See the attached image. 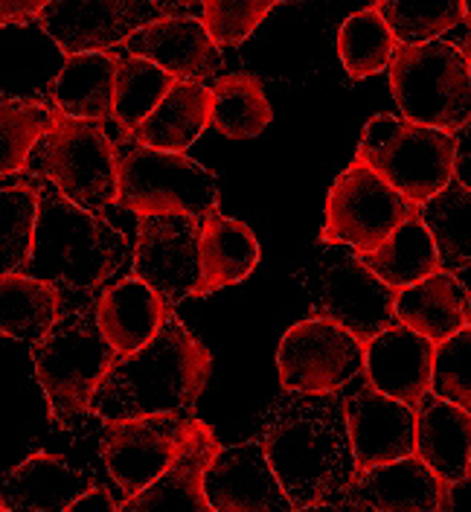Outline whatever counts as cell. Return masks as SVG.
<instances>
[{
  "label": "cell",
  "mask_w": 471,
  "mask_h": 512,
  "mask_svg": "<svg viewBox=\"0 0 471 512\" xmlns=\"http://www.w3.org/2000/svg\"><path fill=\"white\" fill-rule=\"evenodd\" d=\"M294 510L338 507L355 475L344 405L332 393H291L262 416L259 434Z\"/></svg>",
  "instance_id": "1"
},
{
  "label": "cell",
  "mask_w": 471,
  "mask_h": 512,
  "mask_svg": "<svg viewBox=\"0 0 471 512\" xmlns=\"http://www.w3.org/2000/svg\"><path fill=\"white\" fill-rule=\"evenodd\" d=\"M213 373L207 350L178 315H166L160 332L140 350L117 355L96 387L91 414L102 422L140 414L187 411L204 393Z\"/></svg>",
  "instance_id": "2"
},
{
  "label": "cell",
  "mask_w": 471,
  "mask_h": 512,
  "mask_svg": "<svg viewBox=\"0 0 471 512\" xmlns=\"http://www.w3.org/2000/svg\"><path fill=\"white\" fill-rule=\"evenodd\" d=\"M126 256V239L114 224L73 204L53 184L38 190L35 239L30 259L21 265L24 274L62 294H91L120 271Z\"/></svg>",
  "instance_id": "3"
},
{
  "label": "cell",
  "mask_w": 471,
  "mask_h": 512,
  "mask_svg": "<svg viewBox=\"0 0 471 512\" xmlns=\"http://www.w3.org/2000/svg\"><path fill=\"white\" fill-rule=\"evenodd\" d=\"M32 367L53 419L70 428L91 414L96 387L108 376L117 350L105 341L94 312H70L32 341Z\"/></svg>",
  "instance_id": "4"
},
{
  "label": "cell",
  "mask_w": 471,
  "mask_h": 512,
  "mask_svg": "<svg viewBox=\"0 0 471 512\" xmlns=\"http://www.w3.org/2000/svg\"><path fill=\"white\" fill-rule=\"evenodd\" d=\"M402 117L419 126L460 131L471 120V64L460 44H399L387 64Z\"/></svg>",
  "instance_id": "5"
},
{
  "label": "cell",
  "mask_w": 471,
  "mask_h": 512,
  "mask_svg": "<svg viewBox=\"0 0 471 512\" xmlns=\"http://www.w3.org/2000/svg\"><path fill=\"white\" fill-rule=\"evenodd\" d=\"M27 169L85 210L102 213L117 204V146L96 120H76L56 111L53 126L35 143Z\"/></svg>",
  "instance_id": "6"
},
{
  "label": "cell",
  "mask_w": 471,
  "mask_h": 512,
  "mask_svg": "<svg viewBox=\"0 0 471 512\" xmlns=\"http://www.w3.org/2000/svg\"><path fill=\"white\" fill-rule=\"evenodd\" d=\"M454 146V131L419 126L396 114H376L364 126L355 160L376 169L393 190L419 207L454 178Z\"/></svg>",
  "instance_id": "7"
},
{
  "label": "cell",
  "mask_w": 471,
  "mask_h": 512,
  "mask_svg": "<svg viewBox=\"0 0 471 512\" xmlns=\"http://www.w3.org/2000/svg\"><path fill=\"white\" fill-rule=\"evenodd\" d=\"M117 204L140 219L169 213L204 219L219 204V187L213 172L184 152L137 146L120 163Z\"/></svg>",
  "instance_id": "8"
},
{
  "label": "cell",
  "mask_w": 471,
  "mask_h": 512,
  "mask_svg": "<svg viewBox=\"0 0 471 512\" xmlns=\"http://www.w3.org/2000/svg\"><path fill=\"white\" fill-rule=\"evenodd\" d=\"M413 213L416 207L393 190L376 169L352 160L329 190L320 239L329 245H346L355 254H367L376 251Z\"/></svg>",
  "instance_id": "9"
},
{
  "label": "cell",
  "mask_w": 471,
  "mask_h": 512,
  "mask_svg": "<svg viewBox=\"0 0 471 512\" xmlns=\"http://www.w3.org/2000/svg\"><path fill=\"white\" fill-rule=\"evenodd\" d=\"M277 370L288 393H338L364 370V341L332 318L297 320L280 341Z\"/></svg>",
  "instance_id": "10"
},
{
  "label": "cell",
  "mask_w": 471,
  "mask_h": 512,
  "mask_svg": "<svg viewBox=\"0 0 471 512\" xmlns=\"http://www.w3.org/2000/svg\"><path fill=\"white\" fill-rule=\"evenodd\" d=\"M134 277L152 286L157 297L175 309L187 297H198L201 283V219L169 213L143 216L137 248L131 254Z\"/></svg>",
  "instance_id": "11"
},
{
  "label": "cell",
  "mask_w": 471,
  "mask_h": 512,
  "mask_svg": "<svg viewBox=\"0 0 471 512\" xmlns=\"http://www.w3.org/2000/svg\"><path fill=\"white\" fill-rule=\"evenodd\" d=\"M189 428L192 416L184 411L140 414L105 422L102 460L128 498L143 492L169 469Z\"/></svg>",
  "instance_id": "12"
},
{
  "label": "cell",
  "mask_w": 471,
  "mask_h": 512,
  "mask_svg": "<svg viewBox=\"0 0 471 512\" xmlns=\"http://www.w3.org/2000/svg\"><path fill=\"white\" fill-rule=\"evenodd\" d=\"M166 15L152 0H50L38 24L64 56L96 53L123 44L131 32Z\"/></svg>",
  "instance_id": "13"
},
{
  "label": "cell",
  "mask_w": 471,
  "mask_h": 512,
  "mask_svg": "<svg viewBox=\"0 0 471 512\" xmlns=\"http://www.w3.org/2000/svg\"><path fill=\"white\" fill-rule=\"evenodd\" d=\"M204 495L216 512L294 510L259 437L219 448L204 472Z\"/></svg>",
  "instance_id": "14"
},
{
  "label": "cell",
  "mask_w": 471,
  "mask_h": 512,
  "mask_svg": "<svg viewBox=\"0 0 471 512\" xmlns=\"http://www.w3.org/2000/svg\"><path fill=\"white\" fill-rule=\"evenodd\" d=\"M344 414L355 475L416 454V411L405 402L367 384L346 399Z\"/></svg>",
  "instance_id": "15"
},
{
  "label": "cell",
  "mask_w": 471,
  "mask_h": 512,
  "mask_svg": "<svg viewBox=\"0 0 471 512\" xmlns=\"http://www.w3.org/2000/svg\"><path fill=\"white\" fill-rule=\"evenodd\" d=\"M320 306L326 318L367 344L381 329L396 323V288L376 277L361 256H341L323 274Z\"/></svg>",
  "instance_id": "16"
},
{
  "label": "cell",
  "mask_w": 471,
  "mask_h": 512,
  "mask_svg": "<svg viewBox=\"0 0 471 512\" xmlns=\"http://www.w3.org/2000/svg\"><path fill=\"white\" fill-rule=\"evenodd\" d=\"M451 483H442L419 457H399L352 475L338 507L384 512H437L448 507Z\"/></svg>",
  "instance_id": "17"
},
{
  "label": "cell",
  "mask_w": 471,
  "mask_h": 512,
  "mask_svg": "<svg viewBox=\"0 0 471 512\" xmlns=\"http://www.w3.org/2000/svg\"><path fill=\"white\" fill-rule=\"evenodd\" d=\"M123 47L128 56L149 59L175 79L204 82L221 70L219 44L210 38L201 18L192 15H160L146 27L131 32Z\"/></svg>",
  "instance_id": "18"
},
{
  "label": "cell",
  "mask_w": 471,
  "mask_h": 512,
  "mask_svg": "<svg viewBox=\"0 0 471 512\" xmlns=\"http://www.w3.org/2000/svg\"><path fill=\"white\" fill-rule=\"evenodd\" d=\"M434 347V341L413 332L405 323H390L364 344L367 384L416 411L422 396L431 393Z\"/></svg>",
  "instance_id": "19"
},
{
  "label": "cell",
  "mask_w": 471,
  "mask_h": 512,
  "mask_svg": "<svg viewBox=\"0 0 471 512\" xmlns=\"http://www.w3.org/2000/svg\"><path fill=\"white\" fill-rule=\"evenodd\" d=\"M219 437L213 428L201 419H192V428L178 448L169 469L149 483L143 492L131 495L126 504H120L123 512H210V501L204 495V472L219 454Z\"/></svg>",
  "instance_id": "20"
},
{
  "label": "cell",
  "mask_w": 471,
  "mask_h": 512,
  "mask_svg": "<svg viewBox=\"0 0 471 512\" xmlns=\"http://www.w3.org/2000/svg\"><path fill=\"white\" fill-rule=\"evenodd\" d=\"M416 454L442 483H463L471 475V411L437 396H422L416 408Z\"/></svg>",
  "instance_id": "21"
},
{
  "label": "cell",
  "mask_w": 471,
  "mask_h": 512,
  "mask_svg": "<svg viewBox=\"0 0 471 512\" xmlns=\"http://www.w3.org/2000/svg\"><path fill=\"white\" fill-rule=\"evenodd\" d=\"M88 486L64 457L38 451L0 478V504L3 512H67Z\"/></svg>",
  "instance_id": "22"
},
{
  "label": "cell",
  "mask_w": 471,
  "mask_h": 512,
  "mask_svg": "<svg viewBox=\"0 0 471 512\" xmlns=\"http://www.w3.org/2000/svg\"><path fill=\"white\" fill-rule=\"evenodd\" d=\"M396 320L442 344L457 329L471 323V294L454 271L440 268L425 280L396 291Z\"/></svg>",
  "instance_id": "23"
},
{
  "label": "cell",
  "mask_w": 471,
  "mask_h": 512,
  "mask_svg": "<svg viewBox=\"0 0 471 512\" xmlns=\"http://www.w3.org/2000/svg\"><path fill=\"white\" fill-rule=\"evenodd\" d=\"M169 306L140 277H126L96 303V323L117 355L140 350L160 332Z\"/></svg>",
  "instance_id": "24"
},
{
  "label": "cell",
  "mask_w": 471,
  "mask_h": 512,
  "mask_svg": "<svg viewBox=\"0 0 471 512\" xmlns=\"http://www.w3.org/2000/svg\"><path fill=\"white\" fill-rule=\"evenodd\" d=\"M210 114L213 88H207L204 82L178 79L169 94L157 102L155 111L134 128L131 140L160 152H187L201 137V131L210 126Z\"/></svg>",
  "instance_id": "25"
},
{
  "label": "cell",
  "mask_w": 471,
  "mask_h": 512,
  "mask_svg": "<svg viewBox=\"0 0 471 512\" xmlns=\"http://www.w3.org/2000/svg\"><path fill=\"white\" fill-rule=\"evenodd\" d=\"M259 242L245 222L221 216L213 207L201 219V283L198 297L248 280L259 265Z\"/></svg>",
  "instance_id": "26"
},
{
  "label": "cell",
  "mask_w": 471,
  "mask_h": 512,
  "mask_svg": "<svg viewBox=\"0 0 471 512\" xmlns=\"http://www.w3.org/2000/svg\"><path fill=\"white\" fill-rule=\"evenodd\" d=\"M53 96L59 111L76 120H114L117 96V59L105 50L64 56Z\"/></svg>",
  "instance_id": "27"
},
{
  "label": "cell",
  "mask_w": 471,
  "mask_h": 512,
  "mask_svg": "<svg viewBox=\"0 0 471 512\" xmlns=\"http://www.w3.org/2000/svg\"><path fill=\"white\" fill-rule=\"evenodd\" d=\"M361 262L381 277L390 288H405L425 280L428 274L440 271L442 262L437 254V245L428 233L425 222L419 219V210L399 224L376 251L358 254Z\"/></svg>",
  "instance_id": "28"
},
{
  "label": "cell",
  "mask_w": 471,
  "mask_h": 512,
  "mask_svg": "<svg viewBox=\"0 0 471 512\" xmlns=\"http://www.w3.org/2000/svg\"><path fill=\"white\" fill-rule=\"evenodd\" d=\"M62 291L24 271L0 274V335L15 341L41 338L62 318Z\"/></svg>",
  "instance_id": "29"
},
{
  "label": "cell",
  "mask_w": 471,
  "mask_h": 512,
  "mask_svg": "<svg viewBox=\"0 0 471 512\" xmlns=\"http://www.w3.org/2000/svg\"><path fill=\"white\" fill-rule=\"evenodd\" d=\"M425 222L440 262L448 271L471 265V190L451 178L437 195L416 207Z\"/></svg>",
  "instance_id": "30"
},
{
  "label": "cell",
  "mask_w": 471,
  "mask_h": 512,
  "mask_svg": "<svg viewBox=\"0 0 471 512\" xmlns=\"http://www.w3.org/2000/svg\"><path fill=\"white\" fill-rule=\"evenodd\" d=\"M274 111L262 82L253 73H230L213 85V114L210 126L233 140H248L262 134Z\"/></svg>",
  "instance_id": "31"
},
{
  "label": "cell",
  "mask_w": 471,
  "mask_h": 512,
  "mask_svg": "<svg viewBox=\"0 0 471 512\" xmlns=\"http://www.w3.org/2000/svg\"><path fill=\"white\" fill-rule=\"evenodd\" d=\"M396 47L399 41L376 3L361 12H352L338 30V56L352 79H367L387 70Z\"/></svg>",
  "instance_id": "32"
},
{
  "label": "cell",
  "mask_w": 471,
  "mask_h": 512,
  "mask_svg": "<svg viewBox=\"0 0 471 512\" xmlns=\"http://www.w3.org/2000/svg\"><path fill=\"white\" fill-rule=\"evenodd\" d=\"M178 79L172 73H166L163 67H157L149 59L140 56H128L117 59V96H114V123L120 131L131 137L134 128L140 126L157 102L169 94V88Z\"/></svg>",
  "instance_id": "33"
},
{
  "label": "cell",
  "mask_w": 471,
  "mask_h": 512,
  "mask_svg": "<svg viewBox=\"0 0 471 512\" xmlns=\"http://www.w3.org/2000/svg\"><path fill=\"white\" fill-rule=\"evenodd\" d=\"M56 111L44 102L0 96V178L27 169L35 143L53 126Z\"/></svg>",
  "instance_id": "34"
},
{
  "label": "cell",
  "mask_w": 471,
  "mask_h": 512,
  "mask_svg": "<svg viewBox=\"0 0 471 512\" xmlns=\"http://www.w3.org/2000/svg\"><path fill=\"white\" fill-rule=\"evenodd\" d=\"M376 6L399 44L434 41L466 24L463 0H376Z\"/></svg>",
  "instance_id": "35"
},
{
  "label": "cell",
  "mask_w": 471,
  "mask_h": 512,
  "mask_svg": "<svg viewBox=\"0 0 471 512\" xmlns=\"http://www.w3.org/2000/svg\"><path fill=\"white\" fill-rule=\"evenodd\" d=\"M38 219V190L27 184L0 190V274L21 271L30 259Z\"/></svg>",
  "instance_id": "36"
},
{
  "label": "cell",
  "mask_w": 471,
  "mask_h": 512,
  "mask_svg": "<svg viewBox=\"0 0 471 512\" xmlns=\"http://www.w3.org/2000/svg\"><path fill=\"white\" fill-rule=\"evenodd\" d=\"M280 3L288 0H201V24L219 47H236Z\"/></svg>",
  "instance_id": "37"
},
{
  "label": "cell",
  "mask_w": 471,
  "mask_h": 512,
  "mask_svg": "<svg viewBox=\"0 0 471 512\" xmlns=\"http://www.w3.org/2000/svg\"><path fill=\"white\" fill-rule=\"evenodd\" d=\"M431 390L471 411V323L434 347Z\"/></svg>",
  "instance_id": "38"
},
{
  "label": "cell",
  "mask_w": 471,
  "mask_h": 512,
  "mask_svg": "<svg viewBox=\"0 0 471 512\" xmlns=\"http://www.w3.org/2000/svg\"><path fill=\"white\" fill-rule=\"evenodd\" d=\"M50 0H0V27L9 24H27L30 18H38V12Z\"/></svg>",
  "instance_id": "39"
},
{
  "label": "cell",
  "mask_w": 471,
  "mask_h": 512,
  "mask_svg": "<svg viewBox=\"0 0 471 512\" xmlns=\"http://www.w3.org/2000/svg\"><path fill=\"white\" fill-rule=\"evenodd\" d=\"M120 510V504L111 498V492L108 489H102V486H88L70 507L67 512H114Z\"/></svg>",
  "instance_id": "40"
},
{
  "label": "cell",
  "mask_w": 471,
  "mask_h": 512,
  "mask_svg": "<svg viewBox=\"0 0 471 512\" xmlns=\"http://www.w3.org/2000/svg\"><path fill=\"white\" fill-rule=\"evenodd\" d=\"M457 134V146H454V178L471 190V120Z\"/></svg>",
  "instance_id": "41"
},
{
  "label": "cell",
  "mask_w": 471,
  "mask_h": 512,
  "mask_svg": "<svg viewBox=\"0 0 471 512\" xmlns=\"http://www.w3.org/2000/svg\"><path fill=\"white\" fill-rule=\"evenodd\" d=\"M155 6H160L166 15H187L192 6H198L201 0H152Z\"/></svg>",
  "instance_id": "42"
},
{
  "label": "cell",
  "mask_w": 471,
  "mask_h": 512,
  "mask_svg": "<svg viewBox=\"0 0 471 512\" xmlns=\"http://www.w3.org/2000/svg\"><path fill=\"white\" fill-rule=\"evenodd\" d=\"M460 50H463V53L469 56V64H471V38H466V47H460Z\"/></svg>",
  "instance_id": "43"
},
{
  "label": "cell",
  "mask_w": 471,
  "mask_h": 512,
  "mask_svg": "<svg viewBox=\"0 0 471 512\" xmlns=\"http://www.w3.org/2000/svg\"><path fill=\"white\" fill-rule=\"evenodd\" d=\"M463 6H466V21L471 24V0H463Z\"/></svg>",
  "instance_id": "44"
},
{
  "label": "cell",
  "mask_w": 471,
  "mask_h": 512,
  "mask_svg": "<svg viewBox=\"0 0 471 512\" xmlns=\"http://www.w3.org/2000/svg\"><path fill=\"white\" fill-rule=\"evenodd\" d=\"M0 512H3V504H0Z\"/></svg>",
  "instance_id": "45"
}]
</instances>
